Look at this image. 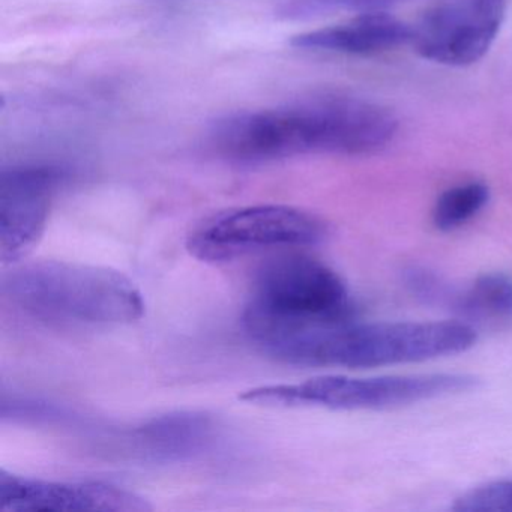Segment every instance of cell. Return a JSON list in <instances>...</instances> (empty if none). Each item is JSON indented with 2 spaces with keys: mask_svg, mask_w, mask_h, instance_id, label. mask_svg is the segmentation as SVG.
Wrapping results in <instances>:
<instances>
[{
  "mask_svg": "<svg viewBox=\"0 0 512 512\" xmlns=\"http://www.w3.org/2000/svg\"><path fill=\"white\" fill-rule=\"evenodd\" d=\"M68 170L58 164L25 163L0 173V260L22 262L46 232L50 209Z\"/></svg>",
  "mask_w": 512,
  "mask_h": 512,
  "instance_id": "8",
  "label": "cell"
},
{
  "mask_svg": "<svg viewBox=\"0 0 512 512\" xmlns=\"http://www.w3.org/2000/svg\"><path fill=\"white\" fill-rule=\"evenodd\" d=\"M350 317L349 290L334 269L304 254H284L257 272L242 325L245 334H250Z\"/></svg>",
  "mask_w": 512,
  "mask_h": 512,
  "instance_id": "4",
  "label": "cell"
},
{
  "mask_svg": "<svg viewBox=\"0 0 512 512\" xmlns=\"http://www.w3.org/2000/svg\"><path fill=\"white\" fill-rule=\"evenodd\" d=\"M2 295L29 316L74 325H131L145 314L142 292L106 266L64 260L16 263L2 275Z\"/></svg>",
  "mask_w": 512,
  "mask_h": 512,
  "instance_id": "2",
  "label": "cell"
},
{
  "mask_svg": "<svg viewBox=\"0 0 512 512\" xmlns=\"http://www.w3.org/2000/svg\"><path fill=\"white\" fill-rule=\"evenodd\" d=\"M505 13L506 0H442L413 26V47L436 64L469 67L487 55Z\"/></svg>",
  "mask_w": 512,
  "mask_h": 512,
  "instance_id": "7",
  "label": "cell"
},
{
  "mask_svg": "<svg viewBox=\"0 0 512 512\" xmlns=\"http://www.w3.org/2000/svg\"><path fill=\"white\" fill-rule=\"evenodd\" d=\"M328 236L322 218L287 205H254L229 209L200 223L187 239L191 256L221 263L271 250L320 244Z\"/></svg>",
  "mask_w": 512,
  "mask_h": 512,
  "instance_id": "6",
  "label": "cell"
},
{
  "mask_svg": "<svg viewBox=\"0 0 512 512\" xmlns=\"http://www.w3.org/2000/svg\"><path fill=\"white\" fill-rule=\"evenodd\" d=\"M4 511H151L139 494L98 481H46L0 472Z\"/></svg>",
  "mask_w": 512,
  "mask_h": 512,
  "instance_id": "9",
  "label": "cell"
},
{
  "mask_svg": "<svg viewBox=\"0 0 512 512\" xmlns=\"http://www.w3.org/2000/svg\"><path fill=\"white\" fill-rule=\"evenodd\" d=\"M460 512H512V476L485 482L461 494L452 505Z\"/></svg>",
  "mask_w": 512,
  "mask_h": 512,
  "instance_id": "14",
  "label": "cell"
},
{
  "mask_svg": "<svg viewBox=\"0 0 512 512\" xmlns=\"http://www.w3.org/2000/svg\"><path fill=\"white\" fill-rule=\"evenodd\" d=\"M469 374L413 376H323L299 383L257 386L242 401L268 407H322L332 410H383L461 394L475 388Z\"/></svg>",
  "mask_w": 512,
  "mask_h": 512,
  "instance_id": "5",
  "label": "cell"
},
{
  "mask_svg": "<svg viewBox=\"0 0 512 512\" xmlns=\"http://www.w3.org/2000/svg\"><path fill=\"white\" fill-rule=\"evenodd\" d=\"M490 199V190L482 182H466L455 185L440 194L433 209L434 226L443 232H451L469 223Z\"/></svg>",
  "mask_w": 512,
  "mask_h": 512,
  "instance_id": "13",
  "label": "cell"
},
{
  "mask_svg": "<svg viewBox=\"0 0 512 512\" xmlns=\"http://www.w3.org/2000/svg\"><path fill=\"white\" fill-rule=\"evenodd\" d=\"M455 310L473 317H512V278L505 274H485L466 290L452 295Z\"/></svg>",
  "mask_w": 512,
  "mask_h": 512,
  "instance_id": "12",
  "label": "cell"
},
{
  "mask_svg": "<svg viewBox=\"0 0 512 512\" xmlns=\"http://www.w3.org/2000/svg\"><path fill=\"white\" fill-rule=\"evenodd\" d=\"M398 122L385 107L347 95L302 98L211 122L208 142L235 163L262 164L307 155H365L386 148Z\"/></svg>",
  "mask_w": 512,
  "mask_h": 512,
  "instance_id": "1",
  "label": "cell"
},
{
  "mask_svg": "<svg viewBox=\"0 0 512 512\" xmlns=\"http://www.w3.org/2000/svg\"><path fill=\"white\" fill-rule=\"evenodd\" d=\"M476 332L463 322L320 323L284 344V364L298 367L376 368L430 361L466 352Z\"/></svg>",
  "mask_w": 512,
  "mask_h": 512,
  "instance_id": "3",
  "label": "cell"
},
{
  "mask_svg": "<svg viewBox=\"0 0 512 512\" xmlns=\"http://www.w3.org/2000/svg\"><path fill=\"white\" fill-rule=\"evenodd\" d=\"M413 26L386 13H367L338 25L293 37L292 46L311 52L370 56L412 43Z\"/></svg>",
  "mask_w": 512,
  "mask_h": 512,
  "instance_id": "10",
  "label": "cell"
},
{
  "mask_svg": "<svg viewBox=\"0 0 512 512\" xmlns=\"http://www.w3.org/2000/svg\"><path fill=\"white\" fill-rule=\"evenodd\" d=\"M215 424L199 412H175L157 416L127 434L131 451L158 463L194 460L211 448Z\"/></svg>",
  "mask_w": 512,
  "mask_h": 512,
  "instance_id": "11",
  "label": "cell"
}]
</instances>
